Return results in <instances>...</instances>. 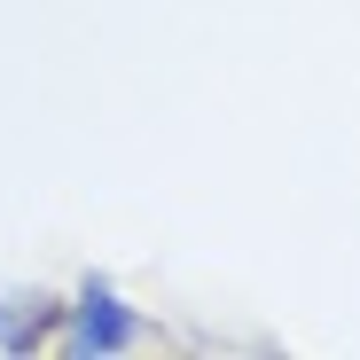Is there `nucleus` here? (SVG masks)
<instances>
[{
    "label": "nucleus",
    "mask_w": 360,
    "mask_h": 360,
    "mask_svg": "<svg viewBox=\"0 0 360 360\" xmlns=\"http://www.w3.org/2000/svg\"><path fill=\"white\" fill-rule=\"evenodd\" d=\"M71 345H79V352H126V345H134V314L117 306L102 282H86V290H79V329H71Z\"/></svg>",
    "instance_id": "f257e3e1"
}]
</instances>
